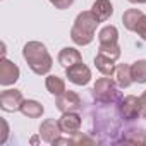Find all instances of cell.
<instances>
[{
  "label": "cell",
  "instance_id": "1",
  "mask_svg": "<svg viewBox=\"0 0 146 146\" xmlns=\"http://www.w3.org/2000/svg\"><path fill=\"white\" fill-rule=\"evenodd\" d=\"M100 19L93 14V11H83L78 14L74 24L70 28V40L78 46H86L95 40V31L100 26Z\"/></svg>",
  "mask_w": 146,
  "mask_h": 146
},
{
  "label": "cell",
  "instance_id": "2",
  "mask_svg": "<svg viewBox=\"0 0 146 146\" xmlns=\"http://www.w3.org/2000/svg\"><path fill=\"white\" fill-rule=\"evenodd\" d=\"M23 57L28 62L29 69L38 76H45L52 70L53 58L41 41H28L23 48Z\"/></svg>",
  "mask_w": 146,
  "mask_h": 146
},
{
  "label": "cell",
  "instance_id": "3",
  "mask_svg": "<svg viewBox=\"0 0 146 146\" xmlns=\"http://www.w3.org/2000/svg\"><path fill=\"white\" fill-rule=\"evenodd\" d=\"M91 91H93V98L102 105H117L120 102V98H122V95L117 90L115 83L108 76L96 79Z\"/></svg>",
  "mask_w": 146,
  "mask_h": 146
},
{
  "label": "cell",
  "instance_id": "4",
  "mask_svg": "<svg viewBox=\"0 0 146 146\" xmlns=\"http://www.w3.org/2000/svg\"><path fill=\"white\" fill-rule=\"evenodd\" d=\"M117 110H119L120 119L125 122H132L136 119H141V103H139V98L134 95L122 96L120 102L117 103Z\"/></svg>",
  "mask_w": 146,
  "mask_h": 146
},
{
  "label": "cell",
  "instance_id": "5",
  "mask_svg": "<svg viewBox=\"0 0 146 146\" xmlns=\"http://www.w3.org/2000/svg\"><path fill=\"white\" fill-rule=\"evenodd\" d=\"M65 76L67 79L72 83V84H76V86H86L90 81H91V70L86 64L79 62V64H74V65H70L65 69Z\"/></svg>",
  "mask_w": 146,
  "mask_h": 146
},
{
  "label": "cell",
  "instance_id": "6",
  "mask_svg": "<svg viewBox=\"0 0 146 146\" xmlns=\"http://www.w3.org/2000/svg\"><path fill=\"white\" fill-rule=\"evenodd\" d=\"M23 102L24 96L19 90H4L0 93V108L4 112H19Z\"/></svg>",
  "mask_w": 146,
  "mask_h": 146
},
{
  "label": "cell",
  "instance_id": "7",
  "mask_svg": "<svg viewBox=\"0 0 146 146\" xmlns=\"http://www.w3.org/2000/svg\"><path fill=\"white\" fill-rule=\"evenodd\" d=\"M55 105H57V108L60 112H78L83 107V100L76 91H70V90L67 91L65 90L62 95L57 96Z\"/></svg>",
  "mask_w": 146,
  "mask_h": 146
},
{
  "label": "cell",
  "instance_id": "8",
  "mask_svg": "<svg viewBox=\"0 0 146 146\" xmlns=\"http://www.w3.org/2000/svg\"><path fill=\"white\" fill-rule=\"evenodd\" d=\"M19 76H21L19 67L12 60L2 57V60H0V84L2 86H11V84L17 83Z\"/></svg>",
  "mask_w": 146,
  "mask_h": 146
},
{
  "label": "cell",
  "instance_id": "9",
  "mask_svg": "<svg viewBox=\"0 0 146 146\" xmlns=\"http://www.w3.org/2000/svg\"><path fill=\"white\" fill-rule=\"evenodd\" d=\"M58 125L62 129L64 134H74L81 129L83 125V119L78 112H62L60 119H58Z\"/></svg>",
  "mask_w": 146,
  "mask_h": 146
},
{
  "label": "cell",
  "instance_id": "10",
  "mask_svg": "<svg viewBox=\"0 0 146 146\" xmlns=\"http://www.w3.org/2000/svg\"><path fill=\"white\" fill-rule=\"evenodd\" d=\"M60 134H62V129H60V125H58V120H55V119H46V120L41 122V125H40V137H41L45 143L53 144V141H55Z\"/></svg>",
  "mask_w": 146,
  "mask_h": 146
},
{
  "label": "cell",
  "instance_id": "11",
  "mask_svg": "<svg viewBox=\"0 0 146 146\" xmlns=\"http://www.w3.org/2000/svg\"><path fill=\"white\" fill-rule=\"evenodd\" d=\"M57 60H58V64H60L64 69H67V67L74 65V64L83 62V55H81V52H79V50H76V48H72V46H65V48H62V50L58 52Z\"/></svg>",
  "mask_w": 146,
  "mask_h": 146
},
{
  "label": "cell",
  "instance_id": "12",
  "mask_svg": "<svg viewBox=\"0 0 146 146\" xmlns=\"http://www.w3.org/2000/svg\"><path fill=\"white\" fill-rule=\"evenodd\" d=\"M91 11L102 23L108 21L113 16V5H112L110 0H95L93 5H91Z\"/></svg>",
  "mask_w": 146,
  "mask_h": 146
},
{
  "label": "cell",
  "instance_id": "13",
  "mask_svg": "<svg viewBox=\"0 0 146 146\" xmlns=\"http://www.w3.org/2000/svg\"><path fill=\"white\" fill-rule=\"evenodd\" d=\"M95 67L102 72L103 76H108V78L115 76V70H117L115 60L110 58V57H107V55H103V53H100V52H98V55L95 57Z\"/></svg>",
  "mask_w": 146,
  "mask_h": 146
},
{
  "label": "cell",
  "instance_id": "14",
  "mask_svg": "<svg viewBox=\"0 0 146 146\" xmlns=\"http://www.w3.org/2000/svg\"><path fill=\"white\" fill-rule=\"evenodd\" d=\"M19 112L28 119H40L43 115V112H45V107L36 100H24Z\"/></svg>",
  "mask_w": 146,
  "mask_h": 146
},
{
  "label": "cell",
  "instance_id": "15",
  "mask_svg": "<svg viewBox=\"0 0 146 146\" xmlns=\"http://www.w3.org/2000/svg\"><path fill=\"white\" fill-rule=\"evenodd\" d=\"M115 83L119 88H129L134 81H132V74H131V65L129 64H119L117 70H115Z\"/></svg>",
  "mask_w": 146,
  "mask_h": 146
},
{
  "label": "cell",
  "instance_id": "16",
  "mask_svg": "<svg viewBox=\"0 0 146 146\" xmlns=\"http://www.w3.org/2000/svg\"><path fill=\"white\" fill-rule=\"evenodd\" d=\"M144 14L141 12V9H127L124 14H122V23H124V28L127 31H136L141 17Z\"/></svg>",
  "mask_w": 146,
  "mask_h": 146
},
{
  "label": "cell",
  "instance_id": "17",
  "mask_svg": "<svg viewBox=\"0 0 146 146\" xmlns=\"http://www.w3.org/2000/svg\"><path fill=\"white\" fill-rule=\"evenodd\" d=\"M119 143L127 144H146V131L144 129H127L124 131Z\"/></svg>",
  "mask_w": 146,
  "mask_h": 146
},
{
  "label": "cell",
  "instance_id": "18",
  "mask_svg": "<svg viewBox=\"0 0 146 146\" xmlns=\"http://www.w3.org/2000/svg\"><path fill=\"white\" fill-rule=\"evenodd\" d=\"M98 41H100V45H115V43H119V29L112 24L102 28L100 33H98Z\"/></svg>",
  "mask_w": 146,
  "mask_h": 146
},
{
  "label": "cell",
  "instance_id": "19",
  "mask_svg": "<svg viewBox=\"0 0 146 146\" xmlns=\"http://www.w3.org/2000/svg\"><path fill=\"white\" fill-rule=\"evenodd\" d=\"M45 86L48 90V93H52L53 96H58L65 91V81L58 76H46L45 79Z\"/></svg>",
  "mask_w": 146,
  "mask_h": 146
},
{
  "label": "cell",
  "instance_id": "20",
  "mask_svg": "<svg viewBox=\"0 0 146 146\" xmlns=\"http://www.w3.org/2000/svg\"><path fill=\"white\" fill-rule=\"evenodd\" d=\"M131 74H132V81L137 84H144L146 83V60H136L131 65Z\"/></svg>",
  "mask_w": 146,
  "mask_h": 146
},
{
  "label": "cell",
  "instance_id": "21",
  "mask_svg": "<svg viewBox=\"0 0 146 146\" xmlns=\"http://www.w3.org/2000/svg\"><path fill=\"white\" fill-rule=\"evenodd\" d=\"M98 52L103 53V55H107V57H110V58H113V60H117L120 57V53H122L119 43H115V45H100Z\"/></svg>",
  "mask_w": 146,
  "mask_h": 146
},
{
  "label": "cell",
  "instance_id": "22",
  "mask_svg": "<svg viewBox=\"0 0 146 146\" xmlns=\"http://www.w3.org/2000/svg\"><path fill=\"white\" fill-rule=\"evenodd\" d=\"M72 141H74V144H81V143H90V144H95L96 143V137H90L83 132H74L72 134Z\"/></svg>",
  "mask_w": 146,
  "mask_h": 146
},
{
  "label": "cell",
  "instance_id": "23",
  "mask_svg": "<svg viewBox=\"0 0 146 146\" xmlns=\"http://www.w3.org/2000/svg\"><path fill=\"white\" fill-rule=\"evenodd\" d=\"M48 2H50L55 9H58V11H65V9H69L72 4H74V0H48Z\"/></svg>",
  "mask_w": 146,
  "mask_h": 146
},
{
  "label": "cell",
  "instance_id": "24",
  "mask_svg": "<svg viewBox=\"0 0 146 146\" xmlns=\"http://www.w3.org/2000/svg\"><path fill=\"white\" fill-rule=\"evenodd\" d=\"M136 33H137V36H139L141 40L146 41V16L141 17V21H139V24H137V28H136Z\"/></svg>",
  "mask_w": 146,
  "mask_h": 146
},
{
  "label": "cell",
  "instance_id": "25",
  "mask_svg": "<svg viewBox=\"0 0 146 146\" xmlns=\"http://www.w3.org/2000/svg\"><path fill=\"white\" fill-rule=\"evenodd\" d=\"M0 124H2V136H0V144H5L7 137H9V124L5 119H0Z\"/></svg>",
  "mask_w": 146,
  "mask_h": 146
},
{
  "label": "cell",
  "instance_id": "26",
  "mask_svg": "<svg viewBox=\"0 0 146 146\" xmlns=\"http://www.w3.org/2000/svg\"><path fill=\"white\" fill-rule=\"evenodd\" d=\"M139 103H141V119H146V91L141 93Z\"/></svg>",
  "mask_w": 146,
  "mask_h": 146
},
{
  "label": "cell",
  "instance_id": "27",
  "mask_svg": "<svg viewBox=\"0 0 146 146\" xmlns=\"http://www.w3.org/2000/svg\"><path fill=\"white\" fill-rule=\"evenodd\" d=\"M131 4H146V0H129Z\"/></svg>",
  "mask_w": 146,
  "mask_h": 146
},
{
  "label": "cell",
  "instance_id": "28",
  "mask_svg": "<svg viewBox=\"0 0 146 146\" xmlns=\"http://www.w3.org/2000/svg\"><path fill=\"white\" fill-rule=\"evenodd\" d=\"M31 143H33V144H36V143H38V137H36V136H35V137H31Z\"/></svg>",
  "mask_w": 146,
  "mask_h": 146
}]
</instances>
